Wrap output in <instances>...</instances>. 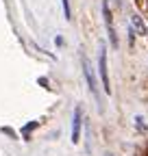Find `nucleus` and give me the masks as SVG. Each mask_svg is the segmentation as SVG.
Listing matches in <instances>:
<instances>
[{
	"label": "nucleus",
	"mask_w": 148,
	"mask_h": 156,
	"mask_svg": "<svg viewBox=\"0 0 148 156\" xmlns=\"http://www.w3.org/2000/svg\"><path fill=\"white\" fill-rule=\"evenodd\" d=\"M37 128V122H31V124H26L24 128H22V134L26 136V139H28V134H31V130H35Z\"/></svg>",
	"instance_id": "6"
},
{
	"label": "nucleus",
	"mask_w": 148,
	"mask_h": 156,
	"mask_svg": "<svg viewBox=\"0 0 148 156\" xmlns=\"http://www.w3.org/2000/svg\"><path fill=\"white\" fill-rule=\"evenodd\" d=\"M146 154H148V145H146Z\"/></svg>",
	"instance_id": "9"
},
{
	"label": "nucleus",
	"mask_w": 148,
	"mask_h": 156,
	"mask_svg": "<svg viewBox=\"0 0 148 156\" xmlns=\"http://www.w3.org/2000/svg\"><path fill=\"white\" fill-rule=\"evenodd\" d=\"M131 26H133V30L137 33V35H146L148 30H146V24H144V20L139 17V15H133L131 17Z\"/></svg>",
	"instance_id": "5"
},
{
	"label": "nucleus",
	"mask_w": 148,
	"mask_h": 156,
	"mask_svg": "<svg viewBox=\"0 0 148 156\" xmlns=\"http://www.w3.org/2000/svg\"><path fill=\"white\" fill-rule=\"evenodd\" d=\"M98 69H100V80H102V89H105V93H111V85H109V69H107V50H105V46H100V54H98Z\"/></svg>",
	"instance_id": "1"
},
{
	"label": "nucleus",
	"mask_w": 148,
	"mask_h": 156,
	"mask_svg": "<svg viewBox=\"0 0 148 156\" xmlns=\"http://www.w3.org/2000/svg\"><path fill=\"white\" fill-rule=\"evenodd\" d=\"M81 141V108L74 111V119H72V143Z\"/></svg>",
	"instance_id": "4"
},
{
	"label": "nucleus",
	"mask_w": 148,
	"mask_h": 156,
	"mask_svg": "<svg viewBox=\"0 0 148 156\" xmlns=\"http://www.w3.org/2000/svg\"><path fill=\"white\" fill-rule=\"evenodd\" d=\"M107 156H111V154H107Z\"/></svg>",
	"instance_id": "10"
},
{
	"label": "nucleus",
	"mask_w": 148,
	"mask_h": 156,
	"mask_svg": "<svg viewBox=\"0 0 148 156\" xmlns=\"http://www.w3.org/2000/svg\"><path fill=\"white\" fill-rule=\"evenodd\" d=\"M61 5H63V13H65V20H70V17H72V13H70V0H61Z\"/></svg>",
	"instance_id": "7"
},
{
	"label": "nucleus",
	"mask_w": 148,
	"mask_h": 156,
	"mask_svg": "<svg viewBox=\"0 0 148 156\" xmlns=\"http://www.w3.org/2000/svg\"><path fill=\"white\" fill-rule=\"evenodd\" d=\"M102 15H105V24H107V30H109V41L113 48H118V37H116V30H113V15H111V9H109V2L105 0L102 2Z\"/></svg>",
	"instance_id": "2"
},
{
	"label": "nucleus",
	"mask_w": 148,
	"mask_h": 156,
	"mask_svg": "<svg viewBox=\"0 0 148 156\" xmlns=\"http://www.w3.org/2000/svg\"><path fill=\"white\" fill-rule=\"evenodd\" d=\"M137 5H139V9L148 15V0H137Z\"/></svg>",
	"instance_id": "8"
},
{
	"label": "nucleus",
	"mask_w": 148,
	"mask_h": 156,
	"mask_svg": "<svg viewBox=\"0 0 148 156\" xmlns=\"http://www.w3.org/2000/svg\"><path fill=\"white\" fill-rule=\"evenodd\" d=\"M83 74H85V78H87V87H89V91L91 93H98V87H96V78H94V72H91V65H89V61L83 56Z\"/></svg>",
	"instance_id": "3"
}]
</instances>
